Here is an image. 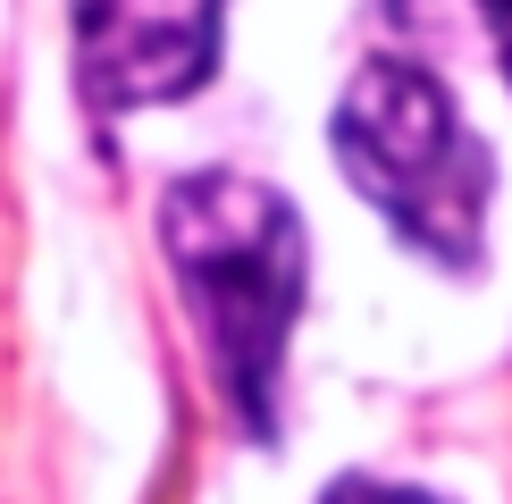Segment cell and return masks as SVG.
Segmentation results:
<instances>
[{"label": "cell", "mask_w": 512, "mask_h": 504, "mask_svg": "<svg viewBox=\"0 0 512 504\" xmlns=\"http://www.w3.org/2000/svg\"><path fill=\"white\" fill-rule=\"evenodd\" d=\"M160 244L202 320V345L219 362L236 420L252 437H269L286 336L303 320V278H311L294 202L261 177H236V168H194L160 194Z\"/></svg>", "instance_id": "cell-1"}, {"label": "cell", "mask_w": 512, "mask_h": 504, "mask_svg": "<svg viewBox=\"0 0 512 504\" xmlns=\"http://www.w3.org/2000/svg\"><path fill=\"white\" fill-rule=\"evenodd\" d=\"M336 160H345L353 194L378 210L412 252L445 269L479 261L487 194H496V160L445 101V84L412 59H370L345 101H336Z\"/></svg>", "instance_id": "cell-2"}, {"label": "cell", "mask_w": 512, "mask_h": 504, "mask_svg": "<svg viewBox=\"0 0 512 504\" xmlns=\"http://www.w3.org/2000/svg\"><path fill=\"white\" fill-rule=\"evenodd\" d=\"M227 0H76V93L93 110H160L219 68Z\"/></svg>", "instance_id": "cell-3"}, {"label": "cell", "mask_w": 512, "mask_h": 504, "mask_svg": "<svg viewBox=\"0 0 512 504\" xmlns=\"http://www.w3.org/2000/svg\"><path fill=\"white\" fill-rule=\"evenodd\" d=\"M328 504H437V496H420V488H378V479H345Z\"/></svg>", "instance_id": "cell-4"}, {"label": "cell", "mask_w": 512, "mask_h": 504, "mask_svg": "<svg viewBox=\"0 0 512 504\" xmlns=\"http://www.w3.org/2000/svg\"><path fill=\"white\" fill-rule=\"evenodd\" d=\"M487 26H496V59H504V84H512V0H479Z\"/></svg>", "instance_id": "cell-5"}]
</instances>
